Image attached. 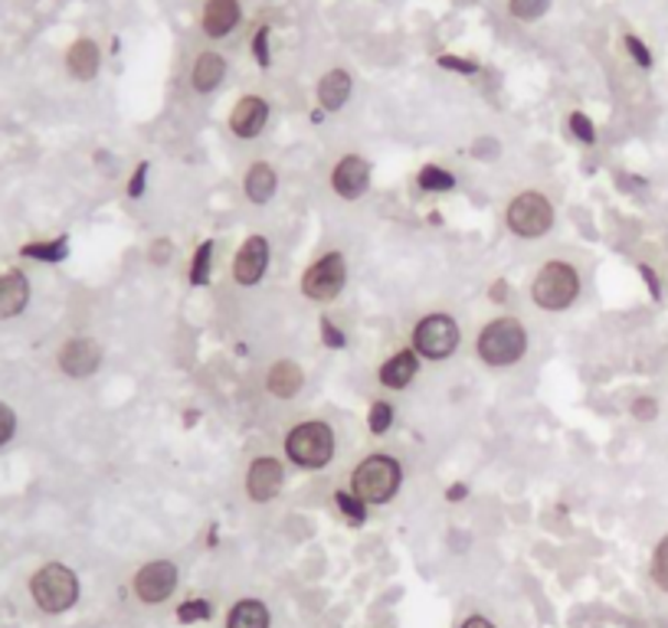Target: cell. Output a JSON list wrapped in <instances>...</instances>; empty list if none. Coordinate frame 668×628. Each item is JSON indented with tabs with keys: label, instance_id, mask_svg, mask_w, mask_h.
I'll return each mask as SVG.
<instances>
[{
	"label": "cell",
	"instance_id": "1",
	"mask_svg": "<svg viewBox=\"0 0 668 628\" xmlns=\"http://www.w3.org/2000/svg\"><path fill=\"white\" fill-rule=\"evenodd\" d=\"M285 459L302 472H325L335 462L338 436L325 419H302L282 439Z\"/></svg>",
	"mask_w": 668,
	"mask_h": 628
},
{
	"label": "cell",
	"instance_id": "2",
	"mask_svg": "<svg viewBox=\"0 0 668 628\" xmlns=\"http://www.w3.org/2000/svg\"><path fill=\"white\" fill-rule=\"evenodd\" d=\"M475 354L485 367L508 371L528 354V328L522 324V318H512V315L492 318L475 338Z\"/></svg>",
	"mask_w": 668,
	"mask_h": 628
},
{
	"label": "cell",
	"instance_id": "3",
	"mask_svg": "<svg viewBox=\"0 0 668 628\" xmlns=\"http://www.w3.org/2000/svg\"><path fill=\"white\" fill-rule=\"evenodd\" d=\"M403 488V465L387 452H371L351 472V492L368 507L391 504Z\"/></svg>",
	"mask_w": 668,
	"mask_h": 628
},
{
	"label": "cell",
	"instance_id": "4",
	"mask_svg": "<svg viewBox=\"0 0 668 628\" xmlns=\"http://www.w3.org/2000/svg\"><path fill=\"white\" fill-rule=\"evenodd\" d=\"M583 278L580 268L573 262L563 258H550L537 268V275L532 278V301L540 311H567L573 308V301L580 298Z\"/></svg>",
	"mask_w": 668,
	"mask_h": 628
},
{
	"label": "cell",
	"instance_id": "5",
	"mask_svg": "<svg viewBox=\"0 0 668 628\" xmlns=\"http://www.w3.org/2000/svg\"><path fill=\"white\" fill-rule=\"evenodd\" d=\"M30 596H33L40 613L63 616L79 603V576L66 563H43L30 576Z\"/></svg>",
	"mask_w": 668,
	"mask_h": 628
},
{
	"label": "cell",
	"instance_id": "6",
	"mask_svg": "<svg viewBox=\"0 0 668 628\" xmlns=\"http://www.w3.org/2000/svg\"><path fill=\"white\" fill-rule=\"evenodd\" d=\"M554 203L540 190H522L505 207V227L518 240H540L554 230Z\"/></svg>",
	"mask_w": 668,
	"mask_h": 628
},
{
	"label": "cell",
	"instance_id": "7",
	"mask_svg": "<svg viewBox=\"0 0 668 628\" xmlns=\"http://www.w3.org/2000/svg\"><path fill=\"white\" fill-rule=\"evenodd\" d=\"M459 341H462V331H459L456 318L446 315V311H432V315H426V318L416 321L409 348L423 361H449L456 354Z\"/></svg>",
	"mask_w": 668,
	"mask_h": 628
},
{
	"label": "cell",
	"instance_id": "8",
	"mask_svg": "<svg viewBox=\"0 0 668 628\" xmlns=\"http://www.w3.org/2000/svg\"><path fill=\"white\" fill-rule=\"evenodd\" d=\"M348 285V262L344 252L331 250L318 255L305 272H302V295L308 301H335Z\"/></svg>",
	"mask_w": 668,
	"mask_h": 628
},
{
	"label": "cell",
	"instance_id": "9",
	"mask_svg": "<svg viewBox=\"0 0 668 628\" xmlns=\"http://www.w3.org/2000/svg\"><path fill=\"white\" fill-rule=\"evenodd\" d=\"M180 583V566L174 560H147L132 576V593L141 606H164Z\"/></svg>",
	"mask_w": 668,
	"mask_h": 628
},
{
	"label": "cell",
	"instance_id": "10",
	"mask_svg": "<svg viewBox=\"0 0 668 628\" xmlns=\"http://www.w3.org/2000/svg\"><path fill=\"white\" fill-rule=\"evenodd\" d=\"M371 174L374 170H371V161L364 154H344L331 167V177H328L331 194L341 197V200H348V203H354V200H361L371 190Z\"/></svg>",
	"mask_w": 668,
	"mask_h": 628
},
{
	"label": "cell",
	"instance_id": "11",
	"mask_svg": "<svg viewBox=\"0 0 668 628\" xmlns=\"http://www.w3.org/2000/svg\"><path fill=\"white\" fill-rule=\"evenodd\" d=\"M243 488H247V498L253 504H269L275 502L285 488V465L282 459L275 455H256L243 475Z\"/></svg>",
	"mask_w": 668,
	"mask_h": 628
},
{
	"label": "cell",
	"instance_id": "12",
	"mask_svg": "<svg viewBox=\"0 0 668 628\" xmlns=\"http://www.w3.org/2000/svg\"><path fill=\"white\" fill-rule=\"evenodd\" d=\"M269 262H272V246H269L266 236H247L243 246L233 255V265H230V275L240 288H256L269 272Z\"/></svg>",
	"mask_w": 668,
	"mask_h": 628
},
{
	"label": "cell",
	"instance_id": "13",
	"mask_svg": "<svg viewBox=\"0 0 668 628\" xmlns=\"http://www.w3.org/2000/svg\"><path fill=\"white\" fill-rule=\"evenodd\" d=\"M269 115H272V106H269V99L263 92H243V96L233 102L227 125H230V134H233V137L253 141V137H260V134L266 131Z\"/></svg>",
	"mask_w": 668,
	"mask_h": 628
},
{
	"label": "cell",
	"instance_id": "14",
	"mask_svg": "<svg viewBox=\"0 0 668 628\" xmlns=\"http://www.w3.org/2000/svg\"><path fill=\"white\" fill-rule=\"evenodd\" d=\"M56 364H59V371H63L66 377H92V374H99V367H102V344H99L96 338H86V334L69 338V341L59 348Z\"/></svg>",
	"mask_w": 668,
	"mask_h": 628
},
{
	"label": "cell",
	"instance_id": "15",
	"mask_svg": "<svg viewBox=\"0 0 668 628\" xmlns=\"http://www.w3.org/2000/svg\"><path fill=\"white\" fill-rule=\"evenodd\" d=\"M243 23V3L240 0H204L200 3V33L207 40H227Z\"/></svg>",
	"mask_w": 668,
	"mask_h": 628
},
{
	"label": "cell",
	"instance_id": "16",
	"mask_svg": "<svg viewBox=\"0 0 668 628\" xmlns=\"http://www.w3.org/2000/svg\"><path fill=\"white\" fill-rule=\"evenodd\" d=\"M227 73H230V59L220 53V49H200L190 63V89L197 96H213L223 82H227Z\"/></svg>",
	"mask_w": 668,
	"mask_h": 628
},
{
	"label": "cell",
	"instance_id": "17",
	"mask_svg": "<svg viewBox=\"0 0 668 628\" xmlns=\"http://www.w3.org/2000/svg\"><path fill=\"white\" fill-rule=\"evenodd\" d=\"M351 96H354V76H351L344 66H331V69L321 73L318 82H315V102H318V109L328 112V115L341 112V109L351 102Z\"/></svg>",
	"mask_w": 668,
	"mask_h": 628
},
{
	"label": "cell",
	"instance_id": "18",
	"mask_svg": "<svg viewBox=\"0 0 668 628\" xmlns=\"http://www.w3.org/2000/svg\"><path fill=\"white\" fill-rule=\"evenodd\" d=\"M66 69L76 82H92L102 69V49L92 36H79L66 49Z\"/></svg>",
	"mask_w": 668,
	"mask_h": 628
},
{
	"label": "cell",
	"instance_id": "19",
	"mask_svg": "<svg viewBox=\"0 0 668 628\" xmlns=\"http://www.w3.org/2000/svg\"><path fill=\"white\" fill-rule=\"evenodd\" d=\"M266 393L269 396H275V399H295L298 393H302V386H305V371H302V364L298 361H292V357H282V361H275L272 367L266 371Z\"/></svg>",
	"mask_w": 668,
	"mask_h": 628
},
{
	"label": "cell",
	"instance_id": "20",
	"mask_svg": "<svg viewBox=\"0 0 668 628\" xmlns=\"http://www.w3.org/2000/svg\"><path fill=\"white\" fill-rule=\"evenodd\" d=\"M243 194L253 207H266L278 194V174L269 161H253L243 170Z\"/></svg>",
	"mask_w": 668,
	"mask_h": 628
},
{
	"label": "cell",
	"instance_id": "21",
	"mask_svg": "<svg viewBox=\"0 0 668 628\" xmlns=\"http://www.w3.org/2000/svg\"><path fill=\"white\" fill-rule=\"evenodd\" d=\"M30 305V278L20 268L0 272V321L23 315Z\"/></svg>",
	"mask_w": 668,
	"mask_h": 628
},
{
	"label": "cell",
	"instance_id": "22",
	"mask_svg": "<svg viewBox=\"0 0 668 628\" xmlns=\"http://www.w3.org/2000/svg\"><path fill=\"white\" fill-rule=\"evenodd\" d=\"M419 354L413 351V348H403V351H397V354H391L384 364H381V371H377V379H381V386L384 389H406L413 379H416V374H419Z\"/></svg>",
	"mask_w": 668,
	"mask_h": 628
},
{
	"label": "cell",
	"instance_id": "23",
	"mask_svg": "<svg viewBox=\"0 0 668 628\" xmlns=\"http://www.w3.org/2000/svg\"><path fill=\"white\" fill-rule=\"evenodd\" d=\"M223 628H272V613L263 599H240L230 606Z\"/></svg>",
	"mask_w": 668,
	"mask_h": 628
},
{
	"label": "cell",
	"instance_id": "24",
	"mask_svg": "<svg viewBox=\"0 0 668 628\" xmlns=\"http://www.w3.org/2000/svg\"><path fill=\"white\" fill-rule=\"evenodd\" d=\"M550 10H554V0H502V13L522 26H532L537 20H544Z\"/></svg>",
	"mask_w": 668,
	"mask_h": 628
},
{
	"label": "cell",
	"instance_id": "25",
	"mask_svg": "<svg viewBox=\"0 0 668 628\" xmlns=\"http://www.w3.org/2000/svg\"><path fill=\"white\" fill-rule=\"evenodd\" d=\"M416 187H419L423 194H442V190H452V187H456V174L446 170V167H439V164H426V167H419V174H416Z\"/></svg>",
	"mask_w": 668,
	"mask_h": 628
},
{
	"label": "cell",
	"instance_id": "26",
	"mask_svg": "<svg viewBox=\"0 0 668 628\" xmlns=\"http://www.w3.org/2000/svg\"><path fill=\"white\" fill-rule=\"evenodd\" d=\"M335 507L341 510V517H344L351 527L368 524V504L361 502L351 488H338V492H335Z\"/></svg>",
	"mask_w": 668,
	"mask_h": 628
},
{
	"label": "cell",
	"instance_id": "27",
	"mask_svg": "<svg viewBox=\"0 0 668 628\" xmlns=\"http://www.w3.org/2000/svg\"><path fill=\"white\" fill-rule=\"evenodd\" d=\"M23 258H36V262H63L69 255V240L59 236V240H50V243H26L20 246Z\"/></svg>",
	"mask_w": 668,
	"mask_h": 628
},
{
	"label": "cell",
	"instance_id": "28",
	"mask_svg": "<svg viewBox=\"0 0 668 628\" xmlns=\"http://www.w3.org/2000/svg\"><path fill=\"white\" fill-rule=\"evenodd\" d=\"M210 265H213V240L200 243L194 252V262H190V285H207L210 282Z\"/></svg>",
	"mask_w": 668,
	"mask_h": 628
},
{
	"label": "cell",
	"instance_id": "29",
	"mask_svg": "<svg viewBox=\"0 0 668 628\" xmlns=\"http://www.w3.org/2000/svg\"><path fill=\"white\" fill-rule=\"evenodd\" d=\"M649 576L656 583L659 593H668V533L656 543L653 550V560H649Z\"/></svg>",
	"mask_w": 668,
	"mask_h": 628
},
{
	"label": "cell",
	"instance_id": "30",
	"mask_svg": "<svg viewBox=\"0 0 668 628\" xmlns=\"http://www.w3.org/2000/svg\"><path fill=\"white\" fill-rule=\"evenodd\" d=\"M213 616V606L207 599H187L177 606V623L180 626H197V623H210Z\"/></svg>",
	"mask_w": 668,
	"mask_h": 628
},
{
	"label": "cell",
	"instance_id": "31",
	"mask_svg": "<svg viewBox=\"0 0 668 628\" xmlns=\"http://www.w3.org/2000/svg\"><path fill=\"white\" fill-rule=\"evenodd\" d=\"M391 426H394V406H391V403H384V399L371 403V412H368V429H371L374 436H384Z\"/></svg>",
	"mask_w": 668,
	"mask_h": 628
},
{
	"label": "cell",
	"instance_id": "32",
	"mask_svg": "<svg viewBox=\"0 0 668 628\" xmlns=\"http://www.w3.org/2000/svg\"><path fill=\"white\" fill-rule=\"evenodd\" d=\"M623 46H626V53L633 56V63H636L639 69H653V63H656V59H653V49H649L636 33H626V36H623Z\"/></svg>",
	"mask_w": 668,
	"mask_h": 628
},
{
	"label": "cell",
	"instance_id": "33",
	"mask_svg": "<svg viewBox=\"0 0 668 628\" xmlns=\"http://www.w3.org/2000/svg\"><path fill=\"white\" fill-rule=\"evenodd\" d=\"M567 125H570V134H573L580 144H593V141H596V125H593L590 115H583V112H570Z\"/></svg>",
	"mask_w": 668,
	"mask_h": 628
},
{
	"label": "cell",
	"instance_id": "34",
	"mask_svg": "<svg viewBox=\"0 0 668 628\" xmlns=\"http://www.w3.org/2000/svg\"><path fill=\"white\" fill-rule=\"evenodd\" d=\"M269 36H272V26L263 23V26H256V33H253V40H250V46H253V59L266 69L269 63H272V49H269Z\"/></svg>",
	"mask_w": 668,
	"mask_h": 628
},
{
	"label": "cell",
	"instance_id": "35",
	"mask_svg": "<svg viewBox=\"0 0 668 628\" xmlns=\"http://www.w3.org/2000/svg\"><path fill=\"white\" fill-rule=\"evenodd\" d=\"M436 63H439L442 69L459 73V76H475V73H479V63H475V59H466V56H456V53H442Z\"/></svg>",
	"mask_w": 668,
	"mask_h": 628
},
{
	"label": "cell",
	"instance_id": "36",
	"mask_svg": "<svg viewBox=\"0 0 668 628\" xmlns=\"http://www.w3.org/2000/svg\"><path fill=\"white\" fill-rule=\"evenodd\" d=\"M629 412H633V419H639V422H653V419L659 416V399H653V396H636V399L629 403Z\"/></svg>",
	"mask_w": 668,
	"mask_h": 628
},
{
	"label": "cell",
	"instance_id": "37",
	"mask_svg": "<svg viewBox=\"0 0 668 628\" xmlns=\"http://www.w3.org/2000/svg\"><path fill=\"white\" fill-rule=\"evenodd\" d=\"M17 436V412L0 399V449Z\"/></svg>",
	"mask_w": 668,
	"mask_h": 628
},
{
	"label": "cell",
	"instance_id": "38",
	"mask_svg": "<svg viewBox=\"0 0 668 628\" xmlns=\"http://www.w3.org/2000/svg\"><path fill=\"white\" fill-rule=\"evenodd\" d=\"M321 331H325V344H328V348H344V334H341L328 318H321Z\"/></svg>",
	"mask_w": 668,
	"mask_h": 628
},
{
	"label": "cell",
	"instance_id": "39",
	"mask_svg": "<svg viewBox=\"0 0 668 628\" xmlns=\"http://www.w3.org/2000/svg\"><path fill=\"white\" fill-rule=\"evenodd\" d=\"M144 177H147V164L141 161V164L134 167V177L132 184H129V197H141V194H144Z\"/></svg>",
	"mask_w": 668,
	"mask_h": 628
},
{
	"label": "cell",
	"instance_id": "40",
	"mask_svg": "<svg viewBox=\"0 0 668 628\" xmlns=\"http://www.w3.org/2000/svg\"><path fill=\"white\" fill-rule=\"evenodd\" d=\"M459 628H499L489 616H482V613H472V616H466L462 619V626Z\"/></svg>",
	"mask_w": 668,
	"mask_h": 628
},
{
	"label": "cell",
	"instance_id": "41",
	"mask_svg": "<svg viewBox=\"0 0 668 628\" xmlns=\"http://www.w3.org/2000/svg\"><path fill=\"white\" fill-rule=\"evenodd\" d=\"M466 495H469V488H466L462 482H456V485L449 488V495H446V498H449V502H462Z\"/></svg>",
	"mask_w": 668,
	"mask_h": 628
},
{
	"label": "cell",
	"instance_id": "42",
	"mask_svg": "<svg viewBox=\"0 0 668 628\" xmlns=\"http://www.w3.org/2000/svg\"><path fill=\"white\" fill-rule=\"evenodd\" d=\"M639 272H643V275L649 278V288H653V295L659 298V278H656V272H649V265H643Z\"/></svg>",
	"mask_w": 668,
	"mask_h": 628
}]
</instances>
